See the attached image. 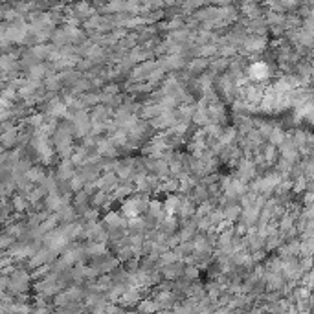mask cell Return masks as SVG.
Wrapping results in <instances>:
<instances>
[{"label": "cell", "instance_id": "cell-1", "mask_svg": "<svg viewBox=\"0 0 314 314\" xmlns=\"http://www.w3.org/2000/svg\"><path fill=\"white\" fill-rule=\"evenodd\" d=\"M248 74H250L252 79H256V81H263V79H267V77H269L270 68L265 63H254L250 66Z\"/></svg>", "mask_w": 314, "mask_h": 314}]
</instances>
